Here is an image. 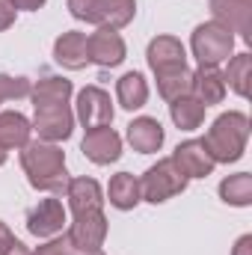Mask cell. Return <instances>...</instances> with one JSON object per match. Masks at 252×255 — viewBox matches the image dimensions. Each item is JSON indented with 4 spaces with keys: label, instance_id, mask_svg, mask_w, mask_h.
I'll return each mask as SVG.
<instances>
[{
    "label": "cell",
    "instance_id": "obj_14",
    "mask_svg": "<svg viewBox=\"0 0 252 255\" xmlns=\"http://www.w3.org/2000/svg\"><path fill=\"white\" fill-rule=\"evenodd\" d=\"M65 199H68L71 214L104 211V193H101V184H98L95 178H89V175L68 178V184H65Z\"/></svg>",
    "mask_w": 252,
    "mask_h": 255
},
{
    "label": "cell",
    "instance_id": "obj_23",
    "mask_svg": "<svg viewBox=\"0 0 252 255\" xmlns=\"http://www.w3.org/2000/svg\"><path fill=\"white\" fill-rule=\"evenodd\" d=\"M226 71H223V80H226V89H232L235 95L247 98L250 95V80H252V54H235L232 60H226Z\"/></svg>",
    "mask_w": 252,
    "mask_h": 255
},
{
    "label": "cell",
    "instance_id": "obj_10",
    "mask_svg": "<svg viewBox=\"0 0 252 255\" xmlns=\"http://www.w3.org/2000/svg\"><path fill=\"white\" fill-rule=\"evenodd\" d=\"M145 60L154 74H166V71H178L187 65V51H184L181 39H175V36H154L148 42Z\"/></svg>",
    "mask_w": 252,
    "mask_h": 255
},
{
    "label": "cell",
    "instance_id": "obj_13",
    "mask_svg": "<svg viewBox=\"0 0 252 255\" xmlns=\"http://www.w3.org/2000/svg\"><path fill=\"white\" fill-rule=\"evenodd\" d=\"M211 15L226 30L238 33L244 42H252V3L241 0H211Z\"/></svg>",
    "mask_w": 252,
    "mask_h": 255
},
{
    "label": "cell",
    "instance_id": "obj_27",
    "mask_svg": "<svg viewBox=\"0 0 252 255\" xmlns=\"http://www.w3.org/2000/svg\"><path fill=\"white\" fill-rule=\"evenodd\" d=\"M33 89V83L27 77H12V74H0V95L3 101H18V98H27Z\"/></svg>",
    "mask_w": 252,
    "mask_h": 255
},
{
    "label": "cell",
    "instance_id": "obj_21",
    "mask_svg": "<svg viewBox=\"0 0 252 255\" xmlns=\"http://www.w3.org/2000/svg\"><path fill=\"white\" fill-rule=\"evenodd\" d=\"M116 98L125 110H139L148 101V80L139 71H127L116 80Z\"/></svg>",
    "mask_w": 252,
    "mask_h": 255
},
{
    "label": "cell",
    "instance_id": "obj_32",
    "mask_svg": "<svg viewBox=\"0 0 252 255\" xmlns=\"http://www.w3.org/2000/svg\"><path fill=\"white\" fill-rule=\"evenodd\" d=\"M15 9H24V12H39L48 0H9Z\"/></svg>",
    "mask_w": 252,
    "mask_h": 255
},
{
    "label": "cell",
    "instance_id": "obj_19",
    "mask_svg": "<svg viewBox=\"0 0 252 255\" xmlns=\"http://www.w3.org/2000/svg\"><path fill=\"white\" fill-rule=\"evenodd\" d=\"M136 15V0H98L95 6V24L107 30H122Z\"/></svg>",
    "mask_w": 252,
    "mask_h": 255
},
{
    "label": "cell",
    "instance_id": "obj_12",
    "mask_svg": "<svg viewBox=\"0 0 252 255\" xmlns=\"http://www.w3.org/2000/svg\"><path fill=\"white\" fill-rule=\"evenodd\" d=\"M65 226V208L60 199H42L27 214V232L33 238H57Z\"/></svg>",
    "mask_w": 252,
    "mask_h": 255
},
{
    "label": "cell",
    "instance_id": "obj_16",
    "mask_svg": "<svg viewBox=\"0 0 252 255\" xmlns=\"http://www.w3.org/2000/svg\"><path fill=\"white\" fill-rule=\"evenodd\" d=\"M54 60L68 71H80L89 65V54H86V33L80 30H68L54 42Z\"/></svg>",
    "mask_w": 252,
    "mask_h": 255
},
{
    "label": "cell",
    "instance_id": "obj_34",
    "mask_svg": "<svg viewBox=\"0 0 252 255\" xmlns=\"http://www.w3.org/2000/svg\"><path fill=\"white\" fill-rule=\"evenodd\" d=\"M3 255H33V253H30V250H27L21 241H15V244H12V247H9V250H6Z\"/></svg>",
    "mask_w": 252,
    "mask_h": 255
},
{
    "label": "cell",
    "instance_id": "obj_4",
    "mask_svg": "<svg viewBox=\"0 0 252 255\" xmlns=\"http://www.w3.org/2000/svg\"><path fill=\"white\" fill-rule=\"evenodd\" d=\"M184 190H187V178L178 172V166L172 163V157L157 160L139 178L142 202H151V205H163V202H169L172 196H178V193H184Z\"/></svg>",
    "mask_w": 252,
    "mask_h": 255
},
{
    "label": "cell",
    "instance_id": "obj_7",
    "mask_svg": "<svg viewBox=\"0 0 252 255\" xmlns=\"http://www.w3.org/2000/svg\"><path fill=\"white\" fill-rule=\"evenodd\" d=\"M74 119L86 128V130H92V128H107L113 122V101H110V95H107L101 86H83V89L77 92Z\"/></svg>",
    "mask_w": 252,
    "mask_h": 255
},
{
    "label": "cell",
    "instance_id": "obj_33",
    "mask_svg": "<svg viewBox=\"0 0 252 255\" xmlns=\"http://www.w3.org/2000/svg\"><path fill=\"white\" fill-rule=\"evenodd\" d=\"M232 255H252V235H241L238 244H235V250H232Z\"/></svg>",
    "mask_w": 252,
    "mask_h": 255
},
{
    "label": "cell",
    "instance_id": "obj_9",
    "mask_svg": "<svg viewBox=\"0 0 252 255\" xmlns=\"http://www.w3.org/2000/svg\"><path fill=\"white\" fill-rule=\"evenodd\" d=\"M80 151L86 160L98 163V166H110L122 157V136L113 130V128H92L86 130L83 142H80Z\"/></svg>",
    "mask_w": 252,
    "mask_h": 255
},
{
    "label": "cell",
    "instance_id": "obj_29",
    "mask_svg": "<svg viewBox=\"0 0 252 255\" xmlns=\"http://www.w3.org/2000/svg\"><path fill=\"white\" fill-rule=\"evenodd\" d=\"M33 255H77V250L68 244V238H51L48 244L36 247V253Z\"/></svg>",
    "mask_w": 252,
    "mask_h": 255
},
{
    "label": "cell",
    "instance_id": "obj_11",
    "mask_svg": "<svg viewBox=\"0 0 252 255\" xmlns=\"http://www.w3.org/2000/svg\"><path fill=\"white\" fill-rule=\"evenodd\" d=\"M172 163L178 166V172H181L187 181L190 178H208V175L214 172V166H217L202 139H187V142H181V145L172 151Z\"/></svg>",
    "mask_w": 252,
    "mask_h": 255
},
{
    "label": "cell",
    "instance_id": "obj_26",
    "mask_svg": "<svg viewBox=\"0 0 252 255\" xmlns=\"http://www.w3.org/2000/svg\"><path fill=\"white\" fill-rule=\"evenodd\" d=\"M157 77V92L163 101H175L181 95H193V71L187 65L178 71H166V74H154Z\"/></svg>",
    "mask_w": 252,
    "mask_h": 255
},
{
    "label": "cell",
    "instance_id": "obj_24",
    "mask_svg": "<svg viewBox=\"0 0 252 255\" xmlns=\"http://www.w3.org/2000/svg\"><path fill=\"white\" fill-rule=\"evenodd\" d=\"M71 92H74L71 80H65V77H42L30 89V98H33V107H39V104H68Z\"/></svg>",
    "mask_w": 252,
    "mask_h": 255
},
{
    "label": "cell",
    "instance_id": "obj_36",
    "mask_svg": "<svg viewBox=\"0 0 252 255\" xmlns=\"http://www.w3.org/2000/svg\"><path fill=\"white\" fill-rule=\"evenodd\" d=\"M241 3H252V0H241Z\"/></svg>",
    "mask_w": 252,
    "mask_h": 255
},
{
    "label": "cell",
    "instance_id": "obj_3",
    "mask_svg": "<svg viewBox=\"0 0 252 255\" xmlns=\"http://www.w3.org/2000/svg\"><path fill=\"white\" fill-rule=\"evenodd\" d=\"M190 51L199 60V65H220L226 63L232 57V51H235V33L226 30L217 21H205V24H199L193 30Z\"/></svg>",
    "mask_w": 252,
    "mask_h": 255
},
{
    "label": "cell",
    "instance_id": "obj_28",
    "mask_svg": "<svg viewBox=\"0 0 252 255\" xmlns=\"http://www.w3.org/2000/svg\"><path fill=\"white\" fill-rule=\"evenodd\" d=\"M95 6H98V0H68L71 18L86 21V24H95Z\"/></svg>",
    "mask_w": 252,
    "mask_h": 255
},
{
    "label": "cell",
    "instance_id": "obj_30",
    "mask_svg": "<svg viewBox=\"0 0 252 255\" xmlns=\"http://www.w3.org/2000/svg\"><path fill=\"white\" fill-rule=\"evenodd\" d=\"M15 18H18V9H15L9 0H0V33L9 30V27L15 24Z\"/></svg>",
    "mask_w": 252,
    "mask_h": 255
},
{
    "label": "cell",
    "instance_id": "obj_38",
    "mask_svg": "<svg viewBox=\"0 0 252 255\" xmlns=\"http://www.w3.org/2000/svg\"><path fill=\"white\" fill-rule=\"evenodd\" d=\"M95 255H101V253H95Z\"/></svg>",
    "mask_w": 252,
    "mask_h": 255
},
{
    "label": "cell",
    "instance_id": "obj_22",
    "mask_svg": "<svg viewBox=\"0 0 252 255\" xmlns=\"http://www.w3.org/2000/svg\"><path fill=\"white\" fill-rule=\"evenodd\" d=\"M205 110L208 107L196 95H181V98L169 101V116H172L175 128H181V130H196L205 122Z\"/></svg>",
    "mask_w": 252,
    "mask_h": 255
},
{
    "label": "cell",
    "instance_id": "obj_25",
    "mask_svg": "<svg viewBox=\"0 0 252 255\" xmlns=\"http://www.w3.org/2000/svg\"><path fill=\"white\" fill-rule=\"evenodd\" d=\"M220 199L226 205L235 208H250L252 205V175L250 172H238L220 181Z\"/></svg>",
    "mask_w": 252,
    "mask_h": 255
},
{
    "label": "cell",
    "instance_id": "obj_18",
    "mask_svg": "<svg viewBox=\"0 0 252 255\" xmlns=\"http://www.w3.org/2000/svg\"><path fill=\"white\" fill-rule=\"evenodd\" d=\"M107 202H110L116 211H133V208L142 202L139 178L130 175V172H119V175H113L110 184H107Z\"/></svg>",
    "mask_w": 252,
    "mask_h": 255
},
{
    "label": "cell",
    "instance_id": "obj_20",
    "mask_svg": "<svg viewBox=\"0 0 252 255\" xmlns=\"http://www.w3.org/2000/svg\"><path fill=\"white\" fill-rule=\"evenodd\" d=\"M30 133L33 125L24 113L18 110H3L0 113V145L9 151V148H24L30 142Z\"/></svg>",
    "mask_w": 252,
    "mask_h": 255
},
{
    "label": "cell",
    "instance_id": "obj_31",
    "mask_svg": "<svg viewBox=\"0 0 252 255\" xmlns=\"http://www.w3.org/2000/svg\"><path fill=\"white\" fill-rule=\"evenodd\" d=\"M15 241H18V238L12 235V229H9V226H6V223L0 220V255L6 253V250H9V247L15 244Z\"/></svg>",
    "mask_w": 252,
    "mask_h": 255
},
{
    "label": "cell",
    "instance_id": "obj_35",
    "mask_svg": "<svg viewBox=\"0 0 252 255\" xmlns=\"http://www.w3.org/2000/svg\"><path fill=\"white\" fill-rule=\"evenodd\" d=\"M6 157H9V151H6V148H3V145H0V166H3V163H6Z\"/></svg>",
    "mask_w": 252,
    "mask_h": 255
},
{
    "label": "cell",
    "instance_id": "obj_6",
    "mask_svg": "<svg viewBox=\"0 0 252 255\" xmlns=\"http://www.w3.org/2000/svg\"><path fill=\"white\" fill-rule=\"evenodd\" d=\"M30 125L42 142H65L74 130V113L68 104H39Z\"/></svg>",
    "mask_w": 252,
    "mask_h": 255
},
{
    "label": "cell",
    "instance_id": "obj_5",
    "mask_svg": "<svg viewBox=\"0 0 252 255\" xmlns=\"http://www.w3.org/2000/svg\"><path fill=\"white\" fill-rule=\"evenodd\" d=\"M68 244L83 255L101 253L104 241H107V217L104 211H83L74 214V223L68 226Z\"/></svg>",
    "mask_w": 252,
    "mask_h": 255
},
{
    "label": "cell",
    "instance_id": "obj_17",
    "mask_svg": "<svg viewBox=\"0 0 252 255\" xmlns=\"http://www.w3.org/2000/svg\"><path fill=\"white\" fill-rule=\"evenodd\" d=\"M193 95L211 107V104H220L226 98V80H223V71L217 65H199L193 71Z\"/></svg>",
    "mask_w": 252,
    "mask_h": 255
},
{
    "label": "cell",
    "instance_id": "obj_15",
    "mask_svg": "<svg viewBox=\"0 0 252 255\" xmlns=\"http://www.w3.org/2000/svg\"><path fill=\"white\" fill-rule=\"evenodd\" d=\"M127 142H130V148L133 151H139V154H157L160 148H163V139H166V133H163V125L154 119V116H139V119H133L125 130Z\"/></svg>",
    "mask_w": 252,
    "mask_h": 255
},
{
    "label": "cell",
    "instance_id": "obj_37",
    "mask_svg": "<svg viewBox=\"0 0 252 255\" xmlns=\"http://www.w3.org/2000/svg\"><path fill=\"white\" fill-rule=\"evenodd\" d=\"M0 104H3V95H0Z\"/></svg>",
    "mask_w": 252,
    "mask_h": 255
},
{
    "label": "cell",
    "instance_id": "obj_1",
    "mask_svg": "<svg viewBox=\"0 0 252 255\" xmlns=\"http://www.w3.org/2000/svg\"><path fill=\"white\" fill-rule=\"evenodd\" d=\"M21 169L33 190L42 193H65L68 169H65V151L57 142H27L21 148Z\"/></svg>",
    "mask_w": 252,
    "mask_h": 255
},
{
    "label": "cell",
    "instance_id": "obj_2",
    "mask_svg": "<svg viewBox=\"0 0 252 255\" xmlns=\"http://www.w3.org/2000/svg\"><path fill=\"white\" fill-rule=\"evenodd\" d=\"M250 139V119L241 110H229L214 119V125L205 133V148L214 157V163H238L247 151Z\"/></svg>",
    "mask_w": 252,
    "mask_h": 255
},
{
    "label": "cell",
    "instance_id": "obj_8",
    "mask_svg": "<svg viewBox=\"0 0 252 255\" xmlns=\"http://www.w3.org/2000/svg\"><path fill=\"white\" fill-rule=\"evenodd\" d=\"M86 54H89V63L101 65V68H116V65L125 63L127 48L125 39L116 30L98 27L92 36H86Z\"/></svg>",
    "mask_w": 252,
    "mask_h": 255
}]
</instances>
